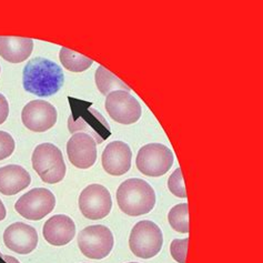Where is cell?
I'll return each instance as SVG.
<instances>
[{
	"mask_svg": "<svg viewBox=\"0 0 263 263\" xmlns=\"http://www.w3.org/2000/svg\"><path fill=\"white\" fill-rule=\"evenodd\" d=\"M6 214H7V211H6L5 204L2 201V199H0V221H3L6 218Z\"/></svg>",
	"mask_w": 263,
	"mask_h": 263,
	"instance_id": "obj_26",
	"label": "cell"
},
{
	"mask_svg": "<svg viewBox=\"0 0 263 263\" xmlns=\"http://www.w3.org/2000/svg\"><path fill=\"white\" fill-rule=\"evenodd\" d=\"M117 203L120 210L130 217H140L151 212L156 205L154 188L139 178L123 181L117 190Z\"/></svg>",
	"mask_w": 263,
	"mask_h": 263,
	"instance_id": "obj_3",
	"label": "cell"
},
{
	"mask_svg": "<svg viewBox=\"0 0 263 263\" xmlns=\"http://www.w3.org/2000/svg\"><path fill=\"white\" fill-rule=\"evenodd\" d=\"M57 109L45 100H32L24 107L22 121L24 126L33 133H45L57 122Z\"/></svg>",
	"mask_w": 263,
	"mask_h": 263,
	"instance_id": "obj_11",
	"label": "cell"
},
{
	"mask_svg": "<svg viewBox=\"0 0 263 263\" xmlns=\"http://www.w3.org/2000/svg\"><path fill=\"white\" fill-rule=\"evenodd\" d=\"M67 155L76 168L89 169L95 164L98 156L97 143L87 134H74L67 142Z\"/></svg>",
	"mask_w": 263,
	"mask_h": 263,
	"instance_id": "obj_12",
	"label": "cell"
},
{
	"mask_svg": "<svg viewBox=\"0 0 263 263\" xmlns=\"http://www.w3.org/2000/svg\"><path fill=\"white\" fill-rule=\"evenodd\" d=\"M9 116V103L6 97L0 93V124H3Z\"/></svg>",
	"mask_w": 263,
	"mask_h": 263,
	"instance_id": "obj_24",
	"label": "cell"
},
{
	"mask_svg": "<svg viewBox=\"0 0 263 263\" xmlns=\"http://www.w3.org/2000/svg\"><path fill=\"white\" fill-rule=\"evenodd\" d=\"M43 234L49 245L64 247L74 238L76 224L73 220L66 214H56L46 221Z\"/></svg>",
	"mask_w": 263,
	"mask_h": 263,
	"instance_id": "obj_15",
	"label": "cell"
},
{
	"mask_svg": "<svg viewBox=\"0 0 263 263\" xmlns=\"http://www.w3.org/2000/svg\"><path fill=\"white\" fill-rule=\"evenodd\" d=\"M0 72H2V68H0Z\"/></svg>",
	"mask_w": 263,
	"mask_h": 263,
	"instance_id": "obj_28",
	"label": "cell"
},
{
	"mask_svg": "<svg viewBox=\"0 0 263 263\" xmlns=\"http://www.w3.org/2000/svg\"><path fill=\"white\" fill-rule=\"evenodd\" d=\"M105 108L110 118L121 124L136 123L142 115L139 101L130 92L123 90L109 93L106 98Z\"/></svg>",
	"mask_w": 263,
	"mask_h": 263,
	"instance_id": "obj_10",
	"label": "cell"
},
{
	"mask_svg": "<svg viewBox=\"0 0 263 263\" xmlns=\"http://www.w3.org/2000/svg\"><path fill=\"white\" fill-rule=\"evenodd\" d=\"M54 206L56 197L50 190L34 188L17 200L15 209L27 220L39 221L51 213Z\"/></svg>",
	"mask_w": 263,
	"mask_h": 263,
	"instance_id": "obj_8",
	"label": "cell"
},
{
	"mask_svg": "<svg viewBox=\"0 0 263 263\" xmlns=\"http://www.w3.org/2000/svg\"><path fill=\"white\" fill-rule=\"evenodd\" d=\"M114 245V234L106 226H89L78 234L80 251L89 259L101 260L107 258L112 251Z\"/></svg>",
	"mask_w": 263,
	"mask_h": 263,
	"instance_id": "obj_7",
	"label": "cell"
},
{
	"mask_svg": "<svg viewBox=\"0 0 263 263\" xmlns=\"http://www.w3.org/2000/svg\"><path fill=\"white\" fill-rule=\"evenodd\" d=\"M188 210V203H179L171 208V210L168 213V221L175 231L179 233L189 232Z\"/></svg>",
	"mask_w": 263,
	"mask_h": 263,
	"instance_id": "obj_20",
	"label": "cell"
},
{
	"mask_svg": "<svg viewBox=\"0 0 263 263\" xmlns=\"http://www.w3.org/2000/svg\"><path fill=\"white\" fill-rule=\"evenodd\" d=\"M31 183L29 172L22 165L9 164L0 168V193L15 196Z\"/></svg>",
	"mask_w": 263,
	"mask_h": 263,
	"instance_id": "obj_16",
	"label": "cell"
},
{
	"mask_svg": "<svg viewBox=\"0 0 263 263\" xmlns=\"http://www.w3.org/2000/svg\"><path fill=\"white\" fill-rule=\"evenodd\" d=\"M175 157L170 148L162 143H148L138 151L136 165L147 177H161L174 164Z\"/></svg>",
	"mask_w": 263,
	"mask_h": 263,
	"instance_id": "obj_6",
	"label": "cell"
},
{
	"mask_svg": "<svg viewBox=\"0 0 263 263\" xmlns=\"http://www.w3.org/2000/svg\"><path fill=\"white\" fill-rule=\"evenodd\" d=\"M163 234L159 226L152 221L142 220L136 223L130 232L129 248L136 257L151 259L160 253Z\"/></svg>",
	"mask_w": 263,
	"mask_h": 263,
	"instance_id": "obj_5",
	"label": "cell"
},
{
	"mask_svg": "<svg viewBox=\"0 0 263 263\" xmlns=\"http://www.w3.org/2000/svg\"><path fill=\"white\" fill-rule=\"evenodd\" d=\"M65 84L62 69L49 59L36 57L27 62L23 71V85L27 92L38 97L56 95Z\"/></svg>",
	"mask_w": 263,
	"mask_h": 263,
	"instance_id": "obj_1",
	"label": "cell"
},
{
	"mask_svg": "<svg viewBox=\"0 0 263 263\" xmlns=\"http://www.w3.org/2000/svg\"><path fill=\"white\" fill-rule=\"evenodd\" d=\"M78 204L80 212L85 218L101 220L111 211L112 199L106 186L93 183L81 191Z\"/></svg>",
	"mask_w": 263,
	"mask_h": 263,
	"instance_id": "obj_9",
	"label": "cell"
},
{
	"mask_svg": "<svg viewBox=\"0 0 263 263\" xmlns=\"http://www.w3.org/2000/svg\"><path fill=\"white\" fill-rule=\"evenodd\" d=\"M32 168L45 183L56 184L66 176V163L61 150L53 143L45 142L34 148Z\"/></svg>",
	"mask_w": 263,
	"mask_h": 263,
	"instance_id": "obj_4",
	"label": "cell"
},
{
	"mask_svg": "<svg viewBox=\"0 0 263 263\" xmlns=\"http://www.w3.org/2000/svg\"><path fill=\"white\" fill-rule=\"evenodd\" d=\"M71 114L68 118L70 134H87L96 143L105 142L111 136V128L98 110L91 108V102L69 98Z\"/></svg>",
	"mask_w": 263,
	"mask_h": 263,
	"instance_id": "obj_2",
	"label": "cell"
},
{
	"mask_svg": "<svg viewBox=\"0 0 263 263\" xmlns=\"http://www.w3.org/2000/svg\"><path fill=\"white\" fill-rule=\"evenodd\" d=\"M16 143L11 135L6 131H0V161L5 160L15 151Z\"/></svg>",
	"mask_w": 263,
	"mask_h": 263,
	"instance_id": "obj_23",
	"label": "cell"
},
{
	"mask_svg": "<svg viewBox=\"0 0 263 263\" xmlns=\"http://www.w3.org/2000/svg\"><path fill=\"white\" fill-rule=\"evenodd\" d=\"M133 151L126 142L112 141L107 144L101 156L103 170L110 176H123L131 168Z\"/></svg>",
	"mask_w": 263,
	"mask_h": 263,
	"instance_id": "obj_14",
	"label": "cell"
},
{
	"mask_svg": "<svg viewBox=\"0 0 263 263\" xmlns=\"http://www.w3.org/2000/svg\"><path fill=\"white\" fill-rule=\"evenodd\" d=\"M0 263H20V261L15 257L2 254V252H0Z\"/></svg>",
	"mask_w": 263,
	"mask_h": 263,
	"instance_id": "obj_25",
	"label": "cell"
},
{
	"mask_svg": "<svg viewBox=\"0 0 263 263\" xmlns=\"http://www.w3.org/2000/svg\"><path fill=\"white\" fill-rule=\"evenodd\" d=\"M95 80L97 88H98L99 91L105 96L117 91V90H123V91L130 92V88L124 84L123 81H121L119 78H117L112 72H110L102 66L97 69Z\"/></svg>",
	"mask_w": 263,
	"mask_h": 263,
	"instance_id": "obj_18",
	"label": "cell"
},
{
	"mask_svg": "<svg viewBox=\"0 0 263 263\" xmlns=\"http://www.w3.org/2000/svg\"><path fill=\"white\" fill-rule=\"evenodd\" d=\"M168 189L172 195L178 198H181V199L186 198V190H185L181 168H177L169 177Z\"/></svg>",
	"mask_w": 263,
	"mask_h": 263,
	"instance_id": "obj_21",
	"label": "cell"
},
{
	"mask_svg": "<svg viewBox=\"0 0 263 263\" xmlns=\"http://www.w3.org/2000/svg\"><path fill=\"white\" fill-rule=\"evenodd\" d=\"M5 246L18 254H29L38 246V233L33 227L15 222L10 224L4 232Z\"/></svg>",
	"mask_w": 263,
	"mask_h": 263,
	"instance_id": "obj_13",
	"label": "cell"
},
{
	"mask_svg": "<svg viewBox=\"0 0 263 263\" xmlns=\"http://www.w3.org/2000/svg\"><path fill=\"white\" fill-rule=\"evenodd\" d=\"M188 245L189 238L184 239H175L170 245L171 257L178 263H185L186 254H188Z\"/></svg>",
	"mask_w": 263,
	"mask_h": 263,
	"instance_id": "obj_22",
	"label": "cell"
},
{
	"mask_svg": "<svg viewBox=\"0 0 263 263\" xmlns=\"http://www.w3.org/2000/svg\"><path fill=\"white\" fill-rule=\"evenodd\" d=\"M33 40L23 37L0 36V57L11 64H20L30 57Z\"/></svg>",
	"mask_w": 263,
	"mask_h": 263,
	"instance_id": "obj_17",
	"label": "cell"
},
{
	"mask_svg": "<svg viewBox=\"0 0 263 263\" xmlns=\"http://www.w3.org/2000/svg\"><path fill=\"white\" fill-rule=\"evenodd\" d=\"M59 59L64 68L71 72L86 71L93 64L92 59L65 47H62L59 51Z\"/></svg>",
	"mask_w": 263,
	"mask_h": 263,
	"instance_id": "obj_19",
	"label": "cell"
},
{
	"mask_svg": "<svg viewBox=\"0 0 263 263\" xmlns=\"http://www.w3.org/2000/svg\"><path fill=\"white\" fill-rule=\"evenodd\" d=\"M128 263H138V262H128Z\"/></svg>",
	"mask_w": 263,
	"mask_h": 263,
	"instance_id": "obj_27",
	"label": "cell"
}]
</instances>
